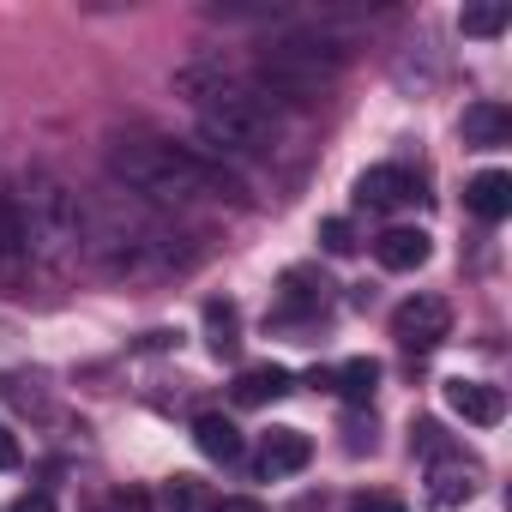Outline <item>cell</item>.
Here are the masks:
<instances>
[{
  "instance_id": "14",
  "label": "cell",
  "mask_w": 512,
  "mask_h": 512,
  "mask_svg": "<svg viewBox=\"0 0 512 512\" xmlns=\"http://www.w3.org/2000/svg\"><path fill=\"white\" fill-rule=\"evenodd\" d=\"M458 127H464L470 145H506L512 139V109L506 103H470Z\"/></svg>"
},
{
  "instance_id": "15",
  "label": "cell",
  "mask_w": 512,
  "mask_h": 512,
  "mask_svg": "<svg viewBox=\"0 0 512 512\" xmlns=\"http://www.w3.org/2000/svg\"><path fill=\"white\" fill-rule=\"evenodd\" d=\"M193 446H199L205 458H217V464H229V458H241V428H235L229 416H217V410H205V416L193 422Z\"/></svg>"
},
{
  "instance_id": "10",
  "label": "cell",
  "mask_w": 512,
  "mask_h": 512,
  "mask_svg": "<svg viewBox=\"0 0 512 512\" xmlns=\"http://www.w3.org/2000/svg\"><path fill=\"white\" fill-rule=\"evenodd\" d=\"M428 253H434V241H428V229H410V223H392L386 235H374V260H380L386 272H422V266H428Z\"/></svg>"
},
{
  "instance_id": "17",
  "label": "cell",
  "mask_w": 512,
  "mask_h": 512,
  "mask_svg": "<svg viewBox=\"0 0 512 512\" xmlns=\"http://www.w3.org/2000/svg\"><path fill=\"white\" fill-rule=\"evenodd\" d=\"M205 344H211V356H235L241 350V314H235V302H205Z\"/></svg>"
},
{
  "instance_id": "21",
  "label": "cell",
  "mask_w": 512,
  "mask_h": 512,
  "mask_svg": "<svg viewBox=\"0 0 512 512\" xmlns=\"http://www.w3.org/2000/svg\"><path fill=\"white\" fill-rule=\"evenodd\" d=\"M320 247L344 260V253H356V229H350L344 217H326V223H320Z\"/></svg>"
},
{
  "instance_id": "12",
  "label": "cell",
  "mask_w": 512,
  "mask_h": 512,
  "mask_svg": "<svg viewBox=\"0 0 512 512\" xmlns=\"http://www.w3.org/2000/svg\"><path fill=\"white\" fill-rule=\"evenodd\" d=\"M464 205H470L482 223H500V217H512V175H506V169H482V175H470V187H464Z\"/></svg>"
},
{
  "instance_id": "1",
  "label": "cell",
  "mask_w": 512,
  "mask_h": 512,
  "mask_svg": "<svg viewBox=\"0 0 512 512\" xmlns=\"http://www.w3.org/2000/svg\"><path fill=\"white\" fill-rule=\"evenodd\" d=\"M79 253L109 278H151L175 266V235L145 199L109 187L97 199H79Z\"/></svg>"
},
{
  "instance_id": "19",
  "label": "cell",
  "mask_w": 512,
  "mask_h": 512,
  "mask_svg": "<svg viewBox=\"0 0 512 512\" xmlns=\"http://www.w3.org/2000/svg\"><path fill=\"white\" fill-rule=\"evenodd\" d=\"M512 25V7H506V0H482V7H464L458 13V31L464 37H500Z\"/></svg>"
},
{
  "instance_id": "2",
  "label": "cell",
  "mask_w": 512,
  "mask_h": 512,
  "mask_svg": "<svg viewBox=\"0 0 512 512\" xmlns=\"http://www.w3.org/2000/svg\"><path fill=\"white\" fill-rule=\"evenodd\" d=\"M115 187H127L145 205H187V199H235L241 187L199 151L163 145V139H121L109 151Z\"/></svg>"
},
{
  "instance_id": "25",
  "label": "cell",
  "mask_w": 512,
  "mask_h": 512,
  "mask_svg": "<svg viewBox=\"0 0 512 512\" xmlns=\"http://www.w3.org/2000/svg\"><path fill=\"white\" fill-rule=\"evenodd\" d=\"M13 464H19V440L0 428V470H13Z\"/></svg>"
},
{
  "instance_id": "22",
  "label": "cell",
  "mask_w": 512,
  "mask_h": 512,
  "mask_svg": "<svg viewBox=\"0 0 512 512\" xmlns=\"http://www.w3.org/2000/svg\"><path fill=\"white\" fill-rule=\"evenodd\" d=\"M350 512H404V506H398L392 494H356V506H350Z\"/></svg>"
},
{
  "instance_id": "8",
  "label": "cell",
  "mask_w": 512,
  "mask_h": 512,
  "mask_svg": "<svg viewBox=\"0 0 512 512\" xmlns=\"http://www.w3.org/2000/svg\"><path fill=\"white\" fill-rule=\"evenodd\" d=\"M410 199H416V175L404 163H374L356 175V205H368V211H398Z\"/></svg>"
},
{
  "instance_id": "6",
  "label": "cell",
  "mask_w": 512,
  "mask_h": 512,
  "mask_svg": "<svg viewBox=\"0 0 512 512\" xmlns=\"http://www.w3.org/2000/svg\"><path fill=\"white\" fill-rule=\"evenodd\" d=\"M332 308V278L320 266H290L278 278V314L284 320H308V314H326Z\"/></svg>"
},
{
  "instance_id": "20",
  "label": "cell",
  "mask_w": 512,
  "mask_h": 512,
  "mask_svg": "<svg viewBox=\"0 0 512 512\" xmlns=\"http://www.w3.org/2000/svg\"><path fill=\"white\" fill-rule=\"evenodd\" d=\"M163 494H169V506H175V512H199V506H211V494H205V482H199V476H175Z\"/></svg>"
},
{
  "instance_id": "3",
  "label": "cell",
  "mask_w": 512,
  "mask_h": 512,
  "mask_svg": "<svg viewBox=\"0 0 512 512\" xmlns=\"http://www.w3.org/2000/svg\"><path fill=\"white\" fill-rule=\"evenodd\" d=\"M19 229H25V260L73 266L79 260V193L55 169H25V187L13 193Z\"/></svg>"
},
{
  "instance_id": "7",
  "label": "cell",
  "mask_w": 512,
  "mask_h": 512,
  "mask_svg": "<svg viewBox=\"0 0 512 512\" xmlns=\"http://www.w3.org/2000/svg\"><path fill=\"white\" fill-rule=\"evenodd\" d=\"M440 392H446V410H452V416H464L470 428H494V422L506 416V392H500V386H488V380H464V374H452Z\"/></svg>"
},
{
  "instance_id": "23",
  "label": "cell",
  "mask_w": 512,
  "mask_h": 512,
  "mask_svg": "<svg viewBox=\"0 0 512 512\" xmlns=\"http://www.w3.org/2000/svg\"><path fill=\"white\" fill-rule=\"evenodd\" d=\"M13 512H55V494L31 488V494H19V500H13Z\"/></svg>"
},
{
  "instance_id": "16",
  "label": "cell",
  "mask_w": 512,
  "mask_h": 512,
  "mask_svg": "<svg viewBox=\"0 0 512 512\" xmlns=\"http://www.w3.org/2000/svg\"><path fill=\"white\" fill-rule=\"evenodd\" d=\"M374 386H380V362H374V356H350V362L332 374V392H338L344 404H368Z\"/></svg>"
},
{
  "instance_id": "9",
  "label": "cell",
  "mask_w": 512,
  "mask_h": 512,
  "mask_svg": "<svg viewBox=\"0 0 512 512\" xmlns=\"http://www.w3.org/2000/svg\"><path fill=\"white\" fill-rule=\"evenodd\" d=\"M476 488H482V464H476V458L440 452V458L428 464V494H434V506H464Z\"/></svg>"
},
{
  "instance_id": "24",
  "label": "cell",
  "mask_w": 512,
  "mask_h": 512,
  "mask_svg": "<svg viewBox=\"0 0 512 512\" xmlns=\"http://www.w3.org/2000/svg\"><path fill=\"white\" fill-rule=\"evenodd\" d=\"M211 512H266V506L247 500V494H223V500H211Z\"/></svg>"
},
{
  "instance_id": "13",
  "label": "cell",
  "mask_w": 512,
  "mask_h": 512,
  "mask_svg": "<svg viewBox=\"0 0 512 512\" xmlns=\"http://www.w3.org/2000/svg\"><path fill=\"white\" fill-rule=\"evenodd\" d=\"M296 380H290V368H278V362H253V368H241L235 374V404H272V398H284Z\"/></svg>"
},
{
  "instance_id": "11",
  "label": "cell",
  "mask_w": 512,
  "mask_h": 512,
  "mask_svg": "<svg viewBox=\"0 0 512 512\" xmlns=\"http://www.w3.org/2000/svg\"><path fill=\"white\" fill-rule=\"evenodd\" d=\"M308 458H314V440L302 428H272L266 446H260V470L266 476H296V470H308Z\"/></svg>"
},
{
  "instance_id": "4",
  "label": "cell",
  "mask_w": 512,
  "mask_h": 512,
  "mask_svg": "<svg viewBox=\"0 0 512 512\" xmlns=\"http://www.w3.org/2000/svg\"><path fill=\"white\" fill-rule=\"evenodd\" d=\"M199 139L211 157H266L278 139V103L235 73L211 103H199Z\"/></svg>"
},
{
  "instance_id": "5",
  "label": "cell",
  "mask_w": 512,
  "mask_h": 512,
  "mask_svg": "<svg viewBox=\"0 0 512 512\" xmlns=\"http://www.w3.org/2000/svg\"><path fill=\"white\" fill-rule=\"evenodd\" d=\"M452 332V308H446V296H410L398 314H392V338L404 344V350H434L440 338Z\"/></svg>"
},
{
  "instance_id": "18",
  "label": "cell",
  "mask_w": 512,
  "mask_h": 512,
  "mask_svg": "<svg viewBox=\"0 0 512 512\" xmlns=\"http://www.w3.org/2000/svg\"><path fill=\"white\" fill-rule=\"evenodd\" d=\"M25 260V229H19V205H13V193L0 187V272H13Z\"/></svg>"
}]
</instances>
